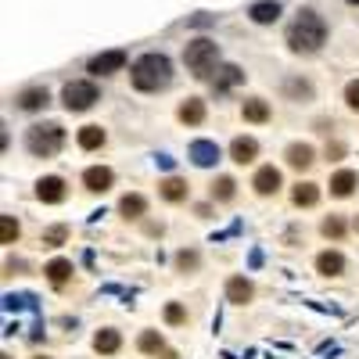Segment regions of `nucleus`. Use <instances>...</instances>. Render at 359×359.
Returning <instances> with one entry per match:
<instances>
[{
    "label": "nucleus",
    "instance_id": "1",
    "mask_svg": "<svg viewBox=\"0 0 359 359\" xmlns=\"http://www.w3.org/2000/svg\"><path fill=\"white\" fill-rule=\"evenodd\" d=\"M327 44V22L316 11H299V18L287 26V47L294 54H316Z\"/></svg>",
    "mask_w": 359,
    "mask_h": 359
},
{
    "label": "nucleus",
    "instance_id": "2",
    "mask_svg": "<svg viewBox=\"0 0 359 359\" xmlns=\"http://www.w3.org/2000/svg\"><path fill=\"white\" fill-rule=\"evenodd\" d=\"M130 79H133V87L144 90V94L165 90L169 83H173V61H169L165 54H144V58L133 61Z\"/></svg>",
    "mask_w": 359,
    "mask_h": 359
},
{
    "label": "nucleus",
    "instance_id": "3",
    "mask_svg": "<svg viewBox=\"0 0 359 359\" xmlns=\"http://www.w3.org/2000/svg\"><path fill=\"white\" fill-rule=\"evenodd\" d=\"M26 147L36 158H51V155H58L61 147H65V130H61L58 122H36L26 133Z\"/></svg>",
    "mask_w": 359,
    "mask_h": 359
},
{
    "label": "nucleus",
    "instance_id": "4",
    "mask_svg": "<svg viewBox=\"0 0 359 359\" xmlns=\"http://www.w3.org/2000/svg\"><path fill=\"white\" fill-rule=\"evenodd\" d=\"M216 61H219V47L208 36L191 40L187 51H183V65H187V72H191L194 79H208V72L216 69Z\"/></svg>",
    "mask_w": 359,
    "mask_h": 359
},
{
    "label": "nucleus",
    "instance_id": "5",
    "mask_svg": "<svg viewBox=\"0 0 359 359\" xmlns=\"http://www.w3.org/2000/svg\"><path fill=\"white\" fill-rule=\"evenodd\" d=\"M61 101H65L69 112H87L97 101V87L87 79H72V83H65V90H61Z\"/></svg>",
    "mask_w": 359,
    "mask_h": 359
},
{
    "label": "nucleus",
    "instance_id": "6",
    "mask_svg": "<svg viewBox=\"0 0 359 359\" xmlns=\"http://www.w3.org/2000/svg\"><path fill=\"white\" fill-rule=\"evenodd\" d=\"M65 180H61V176H44V180H40L36 183V198L40 201H44V205H61V201H65Z\"/></svg>",
    "mask_w": 359,
    "mask_h": 359
},
{
    "label": "nucleus",
    "instance_id": "7",
    "mask_svg": "<svg viewBox=\"0 0 359 359\" xmlns=\"http://www.w3.org/2000/svg\"><path fill=\"white\" fill-rule=\"evenodd\" d=\"M112 183H115V173H112L108 165H90L87 173H83V187H87V191H94V194H104Z\"/></svg>",
    "mask_w": 359,
    "mask_h": 359
},
{
    "label": "nucleus",
    "instance_id": "8",
    "mask_svg": "<svg viewBox=\"0 0 359 359\" xmlns=\"http://www.w3.org/2000/svg\"><path fill=\"white\" fill-rule=\"evenodd\" d=\"M126 65V51H104V54H97V58H90V72L94 76H112V72H119Z\"/></svg>",
    "mask_w": 359,
    "mask_h": 359
},
{
    "label": "nucleus",
    "instance_id": "9",
    "mask_svg": "<svg viewBox=\"0 0 359 359\" xmlns=\"http://www.w3.org/2000/svg\"><path fill=\"white\" fill-rule=\"evenodd\" d=\"M237 83H244V72L237 65H219L212 76V94H230Z\"/></svg>",
    "mask_w": 359,
    "mask_h": 359
},
{
    "label": "nucleus",
    "instance_id": "10",
    "mask_svg": "<svg viewBox=\"0 0 359 359\" xmlns=\"http://www.w3.org/2000/svg\"><path fill=\"white\" fill-rule=\"evenodd\" d=\"M251 187H256V194L269 198V194H277L281 191V169H273V165H262L256 180H251Z\"/></svg>",
    "mask_w": 359,
    "mask_h": 359
},
{
    "label": "nucleus",
    "instance_id": "11",
    "mask_svg": "<svg viewBox=\"0 0 359 359\" xmlns=\"http://www.w3.org/2000/svg\"><path fill=\"white\" fill-rule=\"evenodd\" d=\"M191 162L201 169H212L219 162V144L216 140H194L191 144Z\"/></svg>",
    "mask_w": 359,
    "mask_h": 359
},
{
    "label": "nucleus",
    "instance_id": "12",
    "mask_svg": "<svg viewBox=\"0 0 359 359\" xmlns=\"http://www.w3.org/2000/svg\"><path fill=\"white\" fill-rule=\"evenodd\" d=\"M284 162L291 169H299V173H306V169L316 162V151H312V144H287V151H284Z\"/></svg>",
    "mask_w": 359,
    "mask_h": 359
},
{
    "label": "nucleus",
    "instance_id": "13",
    "mask_svg": "<svg viewBox=\"0 0 359 359\" xmlns=\"http://www.w3.org/2000/svg\"><path fill=\"white\" fill-rule=\"evenodd\" d=\"M15 101H18V108H22V112H40V108H47V104H51V94H47V87H26Z\"/></svg>",
    "mask_w": 359,
    "mask_h": 359
},
{
    "label": "nucleus",
    "instance_id": "14",
    "mask_svg": "<svg viewBox=\"0 0 359 359\" xmlns=\"http://www.w3.org/2000/svg\"><path fill=\"white\" fill-rule=\"evenodd\" d=\"M359 187V173H352V169H342V173L331 176V198H352Z\"/></svg>",
    "mask_w": 359,
    "mask_h": 359
},
{
    "label": "nucleus",
    "instance_id": "15",
    "mask_svg": "<svg viewBox=\"0 0 359 359\" xmlns=\"http://www.w3.org/2000/svg\"><path fill=\"white\" fill-rule=\"evenodd\" d=\"M251 294H256V287H251L248 277H230L226 281V302L244 306V302H251Z\"/></svg>",
    "mask_w": 359,
    "mask_h": 359
},
{
    "label": "nucleus",
    "instance_id": "16",
    "mask_svg": "<svg viewBox=\"0 0 359 359\" xmlns=\"http://www.w3.org/2000/svg\"><path fill=\"white\" fill-rule=\"evenodd\" d=\"M259 155V144L251 140V137H234V144H230V158H234L237 165H248V162H256Z\"/></svg>",
    "mask_w": 359,
    "mask_h": 359
},
{
    "label": "nucleus",
    "instance_id": "17",
    "mask_svg": "<svg viewBox=\"0 0 359 359\" xmlns=\"http://www.w3.org/2000/svg\"><path fill=\"white\" fill-rule=\"evenodd\" d=\"M187 180H180V176H165L162 183H158V194L165 198V201H173V205H180V201H187Z\"/></svg>",
    "mask_w": 359,
    "mask_h": 359
},
{
    "label": "nucleus",
    "instance_id": "18",
    "mask_svg": "<svg viewBox=\"0 0 359 359\" xmlns=\"http://www.w3.org/2000/svg\"><path fill=\"white\" fill-rule=\"evenodd\" d=\"M176 119L180 122H187V126H201L205 122V101H198V97H187L180 108H176Z\"/></svg>",
    "mask_w": 359,
    "mask_h": 359
},
{
    "label": "nucleus",
    "instance_id": "19",
    "mask_svg": "<svg viewBox=\"0 0 359 359\" xmlns=\"http://www.w3.org/2000/svg\"><path fill=\"white\" fill-rule=\"evenodd\" d=\"M248 15H251V22L269 26V22H277V18H281V4H277V0H259V4L248 8Z\"/></svg>",
    "mask_w": 359,
    "mask_h": 359
},
{
    "label": "nucleus",
    "instance_id": "20",
    "mask_svg": "<svg viewBox=\"0 0 359 359\" xmlns=\"http://www.w3.org/2000/svg\"><path fill=\"white\" fill-rule=\"evenodd\" d=\"M94 349H97L101 356H115V352L122 349V334H119V331H112V327L97 331V334H94Z\"/></svg>",
    "mask_w": 359,
    "mask_h": 359
},
{
    "label": "nucleus",
    "instance_id": "21",
    "mask_svg": "<svg viewBox=\"0 0 359 359\" xmlns=\"http://www.w3.org/2000/svg\"><path fill=\"white\" fill-rule=\"evenodd\" d=\"M316 269H320L324 277H337V273H345V256L342 251H320V256H316Z\"/></svg>",
    "mask_w": 359,
    "mask_h": 359
},
{
    "label": "nucleus",
    "instance_id": "22",
    "mask_svg": "<svg viewBox=\"0 0 359 359\" xmlns=\"http://www.w3.org/2000/svg\"><path fill=\"white\" fill-rule=\"evenodd\" d=\"M44 273H47V281H51L54 287H65V284L72 281V262H69V259H51V262L44 266Z\"/></svg>",
    "mask_w": 359,
    "mask_h": 359
},
{
    "label": "nucleus",
    "instance_id": "23",
    "mask_svg": "<svg viewBox=\"0 0 359 359\" xmlns=\"http://www.w3.org/2000/svg\"><path fill=\"white\" fill-rule=\"evenodd\" d=\"M291 201L299 205V208H312L316 201H320V187L309 183V180H306V183L299 180V183H294V191H291Z\"/></svg>",
    "mask_w": 359,
    "mask_h": 359
},
{
    "label": "nucleus",
    "instance_id": "24",
    "mask_svg": "<svg viewBox=\"0 0 359 359\" xmlns=\"http://www.w3.org/2000/svg\"><path fill=\"white\" fill-rule=\"evenodd\" d=\"M119 212H122V219H140L147 212V198L144 194H122Z\"/></svg>",
    "mask_w": 359,
    "mask_h": 359
},
{
    "label": "nucleus",
    "instance_id": "25",
    "mask_svg": "<svg viewBox=\"0 0 359 359\" xmlns=\"http://www.w3.org/2000/svg\"><path fill=\"white\" fill-rule=\"evenodd\" d=\"M137 349L147 352V356H162V352H165V337H162V331H140Z\"/></svg>",
    "mask_w": 359,
    "mask_h": 359
},
{
    "label": "nucleus",
    "instance_id": "26",
    "mask_svg": "<svg viewBox=\"0 0 359 359\" xmlns=\"http://www.w3.org/2000/svg\"><path fill=\"white\" fill-rule=\"evenodd\" d=\"M241 115H244V122H269V104L262 97H248Z\"/></svg>",
    "mask_w": 359,
    "mask_h": 359
},
{
    "label": "nucleus",
    "instance_id": "27",
    "mask_svg": "<svg viewBox=\"0 0 359 359\" xmlns=\"http://www.w3.org/2000/svg\"><path fill=\"white\" fill-rule=\"evenodd\" d=\"M76 140H79V147H83V151H97V147H101L104 140H108V137H104V130H101V126H83V130L76 133Z\"/></svg>",
    "mask_w": 359,
    "mask_h": 359
},
{
    "label": "nucleus",
    "instance_id": "28",
    "mask_svg": "<svg viewBox=\"0 0 359 359\" xmlns=\"http://www.w3.org/2000/svg\"><path fill=\"white\" fill-rule=\"evenodd\" d=\"M234 194H237V180L234 176H219L212 183V201H234Z\"/></svg>",
    "mask_w": 359,
    "mask_h": 359
},
{
    "label": "nucleus",
    "instance_id": "29",
    "mask_svg": "<svg viewBox=\"0 0 359 359\" xmlns=\"http://www.w3.org/2000/svg\"><path fill=\"white\" fill-rule=\"evenodd\" d=\"M320 234H324L327 241H342V237H345V219H342V216H327V219L320 223Z\"/></svg>",
    "mask_w": 359,
    "mask_h": 359
},
{
    "label": "nucleus",
    "instance_id": "30",
    "mask_svg": "<svg viewBox=\"0 0 359 359\" xmlns=\"http://www.w3.org/2000/svg\"><path fill=\"white\" fill-rule=\"evenodd\" d=\"M18 223H15V216H0V244H15L18 241Z\"/></svg>",
    "mask_w": 359,
    "mask_h": 359
},
{
    "label": "nucleus",
    "instance_id": "31",
    "mask_svg": "<svg viewBox=\"0 0 359 359\" xmlns=\"http://www.w3.org/2000/svg\"><path fill=\"white\" fill-rule=\"evenodd\" d=\"M65 237H69V226H65V223H58V226L44 230V248H58V244H65Z\"/></svg>",
    "mask_w": 359,
    "mask_h": 359
},
{
    "label": "nucleus",
    "instance_id": "32",
    "mask_svg": "<svg viewBox=\"0 0 359 359\" xmlns=\"http://www.w3.org/2000/svg\"><path fill=\"white\" fill-rule=\"evenodd\" d=\"M198 266H201V256H198L194 248H191V251L183 248L180 256H176V269H180V273H191V269H198Z\"/></svg>",
    "mask_w": 359,
    "mask_h": 359
},
{
    "label": "nucleus",
    "instance_id": "33",
    "mask_svg": "<svg viewBox=\"0 0 359 359\" xmlns=\"http://www.w3.org/2000/svg\"><path fill=\"white\" fill-rule=\"evenodd\" d=\"M165 324L183 327V324H187V309H183L180 302H169V306H165Z\"/></svg>",
    "mask_w": 359,
    "mask_h": 359
},
{
    "label": "nucleus",
    "instance_id": "34",
    "mask_svg": "<svg viewBox=\"0 0 359 359\" xmlns=\"http://www.w3.org/2000/svg\"><path fill=\"white\" fill-rule=\"evenodd\" d=\"M345 104L352 112H359V79H352L349 87H345Z\"/></svg>",
    "mask_w": 359,
    "mask_h": 359
},
{
    "label": "nucleus",
    "instance_id": "35",
    "mask_svg": "<svg viewBox=\"0 0 359 359\" xmlns=\"http://www.w3.org/2000/svg\"><path fill=\"white\" fill-rule=\"evenodd\" d=\"M287 94H302V97H309L312 94V87H309V83L306 79H287V87H284Z\"/></svg>",
    "mask_w": 359,
    "mask_h": 359
},
{
    "label": "nucleus",
    "instance_id": "36",
    "mask_svg": "<svg viewBox=\"0 0 359 359\" xmlns=\"http://www.w3.org/2000/svg\"><path fill=\"white\" fill-rule=\"evenodd\" d=\"M342 155H345V144H337V140H334V144H327V158H331V162H337Z\"/></svg>",
    "mask_w": 359,
    "mask_h": 359
},
{
    "label": "nucleus",
    "instance_id": "37",
    "mask_svg": "<svg viewBox=\"0 0 359 359\" xmlns=\"http://www.w3.org/2000/svg\"><path fill=\"white\" fill-rule=\"evenodd\" d=\"M158 359H180V352H173V349H165V352H162Z\"/></svg>",
    "mask_w": 359,
    "mask_h": 359
},
{
    "label": "nucleus",
    "instance_id": "38",
    "mask_svg": "<svg viewBox=\"0 0 359 359\" xmlns=\"http://www.w3.org/2000/svg\"><path fill=\"white\" fill-rule=\"evenodd\" d=\"M349 4H359V0H349Z\"/></svg>",
    "mask_w": 359,
    "mask_h": 359
},
{
    "label": "nucleus",
    "instance_id": "39",
    "mask_svg": "<svg viewBox=\"0 0 359 359\" xmlns=\"http://www.w3.org/2000/svg\"><path fill=\"white\" fill-rule=\"evenodd\" d=\"M36 359H47V356H36Z\"/></svg>",
    "mask_w": 359,
    "mask_h": 359
}]
</instances>
